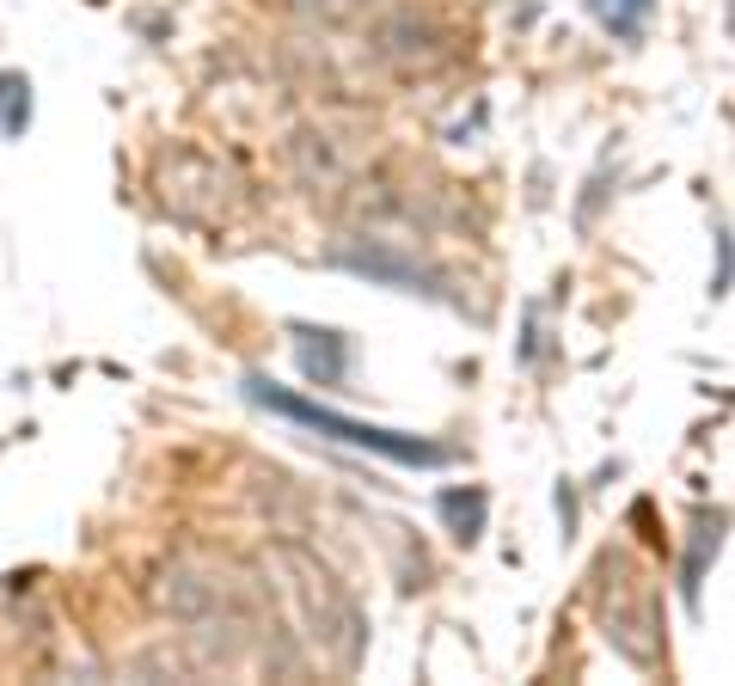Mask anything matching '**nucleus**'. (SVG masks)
Masks as SVG:
<instances>
[{
	"instance_id": "f257e3e1",
	"label": "nucleus",
	"mask_w": 735,
	"mask_h": 686,
	"mask_svg": "<svg viewBox=\"0 0 735 686\" xmlns=\"http://www.w3.org/2000/svg\"><path fill=\"white\" fill-rule=\"evenodd\" d=\"M246 387H251V399L270 405L276 417H295V423H307V429H319V436H331V441L387 453V460H399V466H448V448H436V441H417V436H399V429L356 423V417H344V411H325V405H313V399H295V392L270 387V380H246Z\"/></svg>"
}]
</instances>
